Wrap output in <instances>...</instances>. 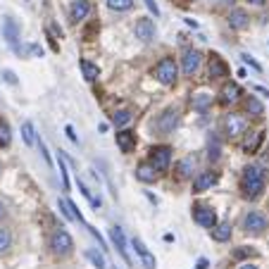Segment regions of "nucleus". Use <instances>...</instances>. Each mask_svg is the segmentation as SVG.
<instances>
[{
	"label": "nucleus",
	"instance_id": "22",
	"mask_svg": "<svg viewBox=\"0 0 269 269\" xmlns=\"http://www.w3.org/2000/svg\"><path fill=\"white\" fill-rule=\"evenodd\" d=\"M190 105H193V110L198 112H205L210 105H212V95L205 93V91H200V93H196L193 98H190Z\"/></svg>",
	"mask_w": 269,
	"mask_h": 269
},
{
	"label": "nucleus",
	"instance_id": "20",
	"mask_svg": "<svg viewBox=\"0 0 269 269\" xmlns=\"http://www.w3.org/2000/svg\"><path fill=\"white\" fill-rule=\"evenodd\" d=\"M248 24H250V17H248L246 10H231V15H229V26L231 29H246Z\"/></svg>",
	"mask_w": 269,
	"mask_h": 269
},
{
	"label": "nucleus",
	"instance_id": "30",
	"mask_svg": "<svg viewBox=\"0 0 269 269\" xmlns=\"http://www.w3.org/2000/svg\"><path fill=\"white\" fill-rule=\"evenodd\" d=\"M57 162H60V176H62L64 190H69V176H67V158L62 150H57Z\"/></svg>",
	"mask_w": 269,
	"mask_h": 269
},
{
	"label": "nucleus",
	"instance_id": "16",
	"mask_svg": "<svg viewBox=\"0 0 269 269\" xmlns=\"http://www.w3.org/2000/svg\"><path fill=\"white\" fill-rule=\"evenodd\" d=\"M91 12V5H88V0H74L69 8V19L71 22H84Z\"/></svg>",
	"mask_w": 269,
	"mask_h": 269
},
{
	"label": "nucleus",
	"instance_id": "25",
	"mask_svg": "<svg viewBox=\"0 0 269 269\" xmlns=\"http://www.w3.org/2000/svg\"><path fill=\"white\" fill-rule=\"evenodd\" d=\"M246 110L250 112L253 117H262V114H264V105H262L255 95H248L246 98Z\"/></svg>",
	"mask_w": 269,
	"mask_h": 269
},
{
	"label": "nucleus",
	"instance_id": "8",
	"mask_svg": "<svg viewBox=\"0 0 269 269\" xmlns=\"http://www.w3.org/2000/svg\"><path fill=\"white\" fill-rule=\"evenodd\" d=\"M200 62H203V55H200V50H186L183 53V57H181V69H183V74L186 76H193L196 71L200 69Z\"/></svg>",
	"mask_w": 269,
	"mask_h": 269
},
{
	"label": "nucleus",
	"instance_id": "17",
	"mask_svg": "<svg viewBox=\"0 0 269 269\" xmlns=\"http://www.w3.org/2000/svg\"><path fill=\"white\" fill-rule=\"evenodd\" d=\"M262 141H264V134L262 131H246V141H243V150L246 152H257L260 150Z\"/></svg>",
	"mask_w": 269,
	"mask_h": 269
},
{
	"label": "nucleus",
	"instance_id": "24",
	"mask_svg": "<svg viewBox=\"0 0 269 269\" xmlns=\"http://www.w3.org/2000/svg\"><path fill=\"white\" fill-rule=\"evenodd\" d=\"M212 231V238L214 241H219V243H226V241H229L231 238V224H217V226H214V229H210Z\"/></svg>",
	"mask_w": 269,
	"mask_h": 269
},
{
	"label": "nucleus",
	"instance_id": "40",
	"mask_svg": "<svg viewBox=\"0 0 269 269\" xmlns=\"http://www.w3.org/2000/svg\"><path fill=\"white\" fill-rule=\"evenodd\" d=\"M41 152H43V158H46V162L50 165V155H48V150H46V145H43V143H41Z\"/></svg>",
	"mask_w": 269,
	"mask_h": 269
},
{
	"label": "nucleus",
	"instance_id": "28",
	"mask_svg": "<svg viewBox=\"0 0 269 269\" xmlns=\"http://www.w3.org/2000/svg\"><path fill=\"white\" fill-rule=\"evenodd\" d=\"M257 255V250L255 248H250V246H241V248H236L234 253H231V257L236 262H241V260H246V257H255Z\"/></svg>",
	"mask_w": 269,
	"mask_h": 269
},
{
	"label": "nucleus",
	"instance_id": "5",
	"mask_svg": "<svg viewBox=\"0 0 269 269\" xmlns=\"http://www.w3.org/2000/svg\"><path fill=\"white\" fill-rule=\"evenodd\" d=\"M169 162H172V148L167 145H155L150 148V165L158 169V172H167L169 169Z\"/></svg>",
	"mask_w": 269,
	"mask_h": 269
},
{
	"label": "nucleus",
	"instance_id": "1",
	"mask_svg": "<svg viewBox=\"0 0 269 269\" xmlns=\"http://www.w3.org/2000/svg\"><path fill=\"white\" fill-rule=\"evenodd\" d=\"M264 183H267V172L262 169L260 165H250L243 169V176H241V190L248 200H257L264 190Z\"/></svg>",
	"mask_w": 269,
	"mask_h": 269
},
{
	"label": "nucleus",
	"instance_id": "39",
	"mask_svg": "<svg viewBox=\"0 0 269 269\" xmlns=\"http://www.w3.org/2000/svg\"><path fill=\"white\" fill-rule=\"evenodd\" d=\"M64 131H67V136H69V138H71V141H74V143L79 141V138H76V134H74V129H71V127H67V129H64Z\"/></svg>",
	"mask_w": 269,
	"mask_h": 269
},
{
	"label": "nucleus",
	"instance_id": "34",
	"mask_svg": "<svg viewBox=\"0 0 269 269\" xmlns=\"http://www.w3.org/2000/svg\"><path fill=\"white\" fill-rule=\"evenodd\" d=\"M10 141H12V131H10V124L0 122V148H3V145H10Z\"/></svg>",
	"mask_w": 269,
	"mask_h": 269
},
{
	"label": "nucleus",
	"instance_id": "43",
	"mask_svg": "<svg viewBox=\"0 0 269 269\" xmlns=\"http://www.w3.org/2000/svg\"><path fill=\"white\" fill-rule=\"evenodd\" d=\"M3 217H5V205L0 203V219H3Z\"/></svg>",
	"mask_w": 269,
	"mask_h": 269
},
{
	"label": "nucleus",
	"instance_id": "38",
	"mask_svg": "<svg viewBox=\"0 0 269 269\" xmlns=\"http://www.w3.org/2000/svg\"><path fill=\"white\" fill-rule=\"evenodd\" d=\"M196 267H198V269H207V267H210V262H207L205 257H200V260H198V264H196Z\"/></svg>",
	"mask_w": 269,
	"mask_h": 269
},
{
	"label": "nucleus",
	"instance_id": "23",
	"mask_svg": "<svg viewBox=\"0 0 269 269\" xmlns=\"http://www.w3.org/2000/svg\"><path fill=\"white\" fill-rule=\"evenodd\" d=\"M238 98H241V88H238V84H226V86L222 88V103L224 105L236 103Z\"/></svg>",
	"mask_w": 269,
	"mask_h": 269
},
{
	"label": "nucleus",
	"instance_id": "15",
	"mask_svg": "<svg viewBox=\"0 0 269 269\" xmlns=\"http://www.w3.org/2000/svg\"><path fill=\"white\" fill-rule=\"evenodd\" d=\"M158 176H160V172L150 165V162H141V165L136 167V179L143 183H155Z\"/></svg>",
	"mask_w": 269,
	"mask_h": 269
},
{
	"label": "nucleus",
	"instance_id": "33",
	"mask_svg": "<svg viewBox=\"0 0 269 269\" xmlns=\"http://www.w3.org/2000/svg\"><path fill=\"white\" fill-rule=\"evenodd\" d=\"M12 246V234L8 229H0V253H8Z\"/></svg>",
	"mask_w": 269,
	"mask_h": 269
},
{
	"label": "nucleus",
	"instance_id": "31",
	"mask_svg": "<svg viewBox=\"0 0 269 269\" xmlns=\"http://www.w3.org/2000/svg\"><path fill=\"white\" fill-rule=\"evenodd\" d=\"M107 8L114 12H127L134 8V0H107Z\"/></svg>",
	"mask_w": 269,
	"mask_h": 269
},
{
	"label": "nucleus",
	"instance_id": "10",
	"mask_svg": "<svg viewBox=\"0 0 269 269\" xmlns=\"http://www.w3.org/2000/svg\"><path fill=\"white\" fill-rule=\"evenodd\" d=\"M110 238H112V243H114V248H117V253L122 255V260L127 262V264H131V257H129V250H127V236H124V229H122V226H112Z\"/></svg>",
	"mask_w": 269,
	"mask_h": 269
},
{
	"label": "nucleus",
	"instance_id": "32",
	"mask_svg": "<svg viewBox=\"0 0 269 269\" xmlns=\"http://www.w3.org/2000/svg\"><path fill=\"white\" fill-rule=\"evenodd\" d=\"M86 257L91 262H93L98 269H107V262H105V257H103V253H95V250H86Z\"/></svg>",
	"mask_w": 269,
	"mask_h": 269
},
{
	"label": "nucleus",
	"instance_id": "14",
	"mask_svg": "<svg viewBox=\"0 0 269 269\" xmlns=\"http://www.w3.org/2000/svg\"><path fill=\"white\" fill-rule=\"evenodd\" d=\"M207 71H210V76H212V79H224V76H229V64L224 62L219 55H210Z\"/></svg>",
	"mask_w": 269,
	"mask_h": 269
},
{
	"label": "nucleus",
	"instance_id": "29",
	"mask_svg": "<svg viewBox=\"0 0 269 269\" xmlns=\"http://www.w3.org/2000/svg\"><path fill=\"white\" fill-rule=\"evenodd\" d=\"M112 122H114V127H117V129L127 127L129 122H131V112H129V110H117L114 114H112Z\"/></svg>",
	"mask_w": 269,
	"mask_h": 269
},
{
	"label": "nucleus",
	"instance_id": "21",
	"mask_svg": "<svg viewBox=\"0 0 269 269\" xmlns=\"http://www.w3.org/2000/svg\"><path fill=\"white\" fill-rule=\"evenodd\" d=\"M193 169H196V158H183L179 165H176V176L179 179H188V176H193Z\"/></svg>",
	"mask_w": 269,
	"mask_h": 269
},
{
	"label": "nucleus",
	"instance_id": "41",
	"mask_svg": "<svg viewBox=\"0 0 269 269\" xmlns=\"http://www.w3.org/2000/svg\"><path fill=\"white\" fill-rule=\"evenodd\" d=\"M248 3H250V5H264L267 0H248Z\"/></svg>",
	"mask_w": 269,
	"mask_h": 269
},
{
	"label": "nucleus",
	"instance_id": "11",
	"mask_svg": "<svg viewBox=\"0 0 269 269\" xmlns=\"http://www.w3.org/2000/svg\"><path fill=\"white\" fill-rule=\"evenodd\" d=\"M134 33H136V39L143 41V43L152 41V39H155V24H152V19L141 17V19L136 22V26H134Z\"/></svg>",
	"mask_w": 269,
	"mask_h": 269
},
{
	"label": "nucleus",
	"instance_id": "3",
	"mask_svg": "<svg viewBox=\"0 0 269 269\" xmlns=\"http://www.w3.org/2000/svg\"><path fill=\"white\" fill-rule=\"evenodd\" d=\"M50 248H53V253L55 255L64 257V255H69L71 250H74V241H71L69 234L60 226V229H55L53 231V236H50Z\"/></svg>",
	"mask_w": 269,
	"mask_h": 269
},
{
	"label": "nucleus",
	"instance_id": "42",
	"mask_svg": "<svg viewBox=\"0 0 269 269\" xmlns=\"http://www.w3.org/2000/svg\"><path fill=\"white\" fill-rule=\"evenodd\" d=\"M238 269H257V267H255V264H250V262H248V264H241V267H238Z\"/></svg>",
	"mask_w": 269,
	"mask_h": 269
},
{
	"label": "nucleus",
	"instance_id": "2",
	"mask_svg": "<svg viewBox=\"0 0 269 269\" xmlns=\"http://www.w3.org/2000/svg\"><path fill=\"white\" fill-rule=\"evenodd\" d=\"M155 76H158L160 84H165V86H174L176 79H179V67L172 57H162L155 67Z\"/></svg>",
	"mask_w": 269,
	"mask_h": 269
},
{
	"label": "nucleus",
	"instance_id": "9",
	"mask_svg": "<svg viewBox=\"0 0 269 269\" xmlns=\"http://www.w3.org/2000/svg\"><path fill=\"white\" fill-rule=\"evenodd\" d=\"M224 129H226V136H241L248 131V119L243 114H229L224 119Z\"/></svg>",
	"mask_w": 269,
	"mask_h": 269
},
{
	"label": "nucleus",
	"instance_id": "4",
	"mask_svg": "<svg viewBox=\"0 0 269 269\" xmlns=\"http://www.w3.org/2000/svg\"><path fill=\"white\" fill-rule=\"evenodd\" d=\"M176 124H179V110H174V107L165 110L158 119H155V129H158L162 136L172 134V131L176 129Z\"/></svg>",
	"mask_w": 269,
	"mask_h": 269
},
{
	"label": "nucleus",
	"instance_id": "13",
	"mask_svg": "<svg viewBox=\"0 0 269 269\" xmlns=\"http://www.w3.org/2000/svg\"><path fill=\"white\" fill-rule=\"evenodd\" d=\"M131 246H134V250L138 253V257H141L143 267H145V269H155V267H158V260H155V255H152L148 248L143 246L141 238H134V241H131Z\"/></svg>",
	"mask_w": 269,
	"mask_h": 269
},
{
	"label": "nucleus",
	"instance_id": "19",
	"mask_svg": "<svg viewBox=\"0 0 269 269\" xmlns=\"http://www.w3.org/2000/svg\"><path fill=\"white\" fill-rule=\"evenodd\" d=\"M117 145L122 152H131L136 148V134L134 131H117Z\"/></svg>",
	"mask_w": 269,
	"mask_h": 269
},
{
	"label": "nucleus",
	"instance_id": "26",
	"mask_svg": "<svg viewBox=\"0 0 269 269\" xmlns=\"http://www.w3.org/2000/svg\"><path fill=\"white\" fill-rule=\"evenodd\" d=\"M81 71H84V76H86V81H95L98 79V64L88 62V60H81Z\"/></svg>",
	"mask_w": 269,
	"mask_h": 269
},
{
	"label": "nucleus",
	"instance_id": "18",
	"mask_svg": "<svg viewBox=\"0 0 269 269\" xmlns=\"http://www.w3.org/2000/svg\"><path fill=\"white\" fill-rule=\"evenodd\" d=\"M3 36L8 39L10 46L17 48V41H19V29H17L15 19H10V17H5V19H3Z\"/></svg>",
	"mask_w": 269,
	"mask_h": 269
},
{
	"label": "nucleus",
	"instance_id": "37",
	"mask_svg": "<svg viewBox=\"0 0 269 269\" xmlns=\"http://www.w3.org/2000/svg\"><path fill=\"white\" fill-rule=\"evenodd\" d=\"M145 5H148V10H150L155 17L160 15V8H158V3H155V0H145Z\"/></svg>",
	"mask_w": 269,
	"mask_h": 269
},
{
	"label": "nucleus",
	"instance_id": "7",
	"mask_svg": "<svg viewBox=\"0 0 269 269\" xmlns=\"http://www.w3.org/2000/svg\"><path fill=\"white\" fill-rule=\"evenodd\" d=\"M193 219L200 224V226H205V229H214L217 226V212H214L210 205H198L193 210Z\"/></svg>",
	"mask_w": 269,
	"mask_h": 269
},
{
	"label": "nucleus",
	"instance_id": "27",
	"mask_svg": "<svg viewBox=\"0 0 269 269\" xmlns=\"http://www.w3.org/2000/svg\"><path fill=\"white\" fill-rule=\"evenodd\" d=\"M22 136L26 145H36V129H33L31 122H24L22 124Z\"/></svg>",
	"mask_w": 269,
	"mask_h": 269
},
{
	"label": "nucleus",
	"instance_id": "6",
	"mask_svg": "<svg viewBox=\"0 0 269 269\" xmlns=\"http://www.w3.org/2000/svg\"><path fill=\"white\" fill-rule=\"evenodd\" d=\"M267 226H269L267 217H264L260 210H250V212L246 214V219H243V229H246L248 234H262Z\"/></svg>",
	"mask_w": 269,
	"mask_h": 269
},
{
	"label": "nucleus",
	"instance_id": "35",
	"mask_svg": "<svg viewBox=\"0 0 269 269\" xmlns=\"http://www.w3.org/2000/svg\"><path fill=\"white\" fill-rule=\"evenodd\" d=\"M241 60H243V62H246V64H250L253 69L262 71V67H260V64H257V62H255V60H253V57H250V55H248V53H243V55H241Z\"/></svg>",
	"mask_w": 269,
	"mask_h": 269
},
{
	"label": "nucleus",
	"instance_id": "36",
	"mask_svg": "<svg viewBox=\"0 0 269 269\" xmlns=\"http://www.w3.org/2000/svg\"><path fill=\"white\" fill-rule=\"evenodd\" d=\"M3 76H5V81H8V84H12V86H15V84H17V76H15V71L5 69V71H3Z\"/></svg>",
	"mask_w": 269,
	"mask_h": 269
},
{
	"label": "nucleus",
	"instance_id": "12",
	"mask_svg": "<svg viewBox=\"0 0 269 269\" xmlns=\"http://www.w3.org/2000/svg\"><path fill=\"white\" fill-rule=\"evenodd\" d=\"M217 181H219V174H217V172H200V174L193 179V193H203V190L212 188Z\"/></svg>",
	"mask_w": 269,
	"mask_h": 269
}]
</instances>
